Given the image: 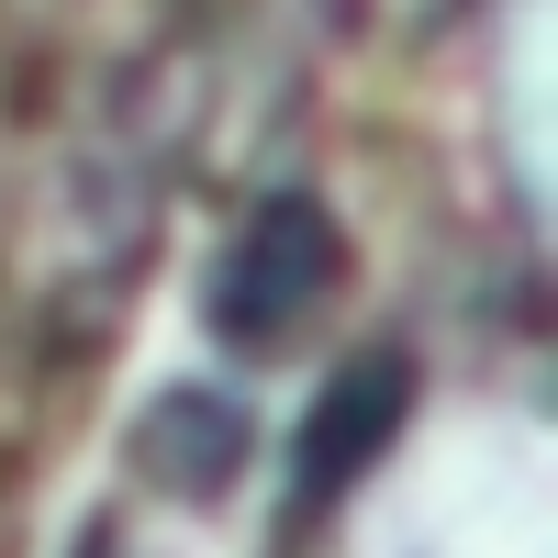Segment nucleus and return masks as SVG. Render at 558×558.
<instances>
[{
  "mask_svg": "<svg viewBox=\"0 0 558 558\" xmlns=\"http://www.w3.org/2000/svg\"><path fill=\"white\" fill-rule=\"evenodd\" d=\"M78 558H123V547H112V536H78Z\"/></svg>",
  "mask_w": 558,
  "mask_h": 558,
  "instance_id": "nucleus-4",
  "label": "nucleus"
},
{
  "mask_svg": "<svg viewBox=\"0 0 558 558\" xmlns=\"http://www.w3.org/2000/svg\"><path fill=\"white\" fill-rule=\"evenodd\" d=\"M134 470H146L157 492H179V502H213L223 481L246 470V413L223 402V391H202V380L157 391L146 425H134Z\"/></svg>",
  "mask_w": 558,
  "mask_h": 558,
  "instance_id": "nucleus-3",
  "label": "nucleus"
},
{
  "mask_svg": "<svg viewBox=\"0 0 558 558\" xmlns=\"http://www.w3.org/2000/svg\"><path fill=\"white\" fill-rule=\"evenodd\" d=\"M336 279H347L336 213H324L313 191H279V202H257L235 223V246H223V268H213V336L235 357H279L324 302H336Z\"/></svg>",
  "mask_w": 558,
  "mask_h": 558,
  "instance_id": "nucleus-1",
  "label": "nucleus"
},
{
  "mask_svg": "<svg viewBox=\"0 0 558 558\" xmlns=\"http://www.w3.org/2000/svg\"><path fill=\"white\" fill-rule=\"evenodd\" d=\"M402 413H413V357H391V347H368V357H347L336 380L313 391V413H302V436H291V492L313 502H347L368 470H380V447L402 436Z\"/></svg>",
  "mask_w": 558,
  "mask_h": 558,
  "instance_id": "nucleus-2",
  "label": "nucleus"
}]
</instances>
